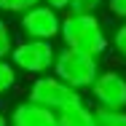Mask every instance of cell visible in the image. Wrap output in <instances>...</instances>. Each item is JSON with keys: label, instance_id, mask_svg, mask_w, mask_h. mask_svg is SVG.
<instances>
[{"label": "cell", "instance_id": "cell-11", "mask_svg": "<svg viewBox=\"0 0 126 126\" xmlns=\"http://www.w3.org/2000/svg\"><path fill=\"white\" fill-rule=\"evenodd\" d=\"M14 38H11V27H8V22L0 16V56L3 59H8L11 56V51H14Z\"/></svg>", "mask_w": 126, "mask_h": 126}, {"label": "cell", "instance_id": "cell-6", "mask_svg": "<svg viewBox=\"0 0 126 126\" xmlns=\"http://www.w3.org/2000/svg\"><path fill=\"white\" fill-rule=\"evenodd\" d=\"M97 107L107 110H126V75L118 70H102L89 89Z\"/></svg>", "mask_w": 126, "mask_h": 126}, {"label": "cell", "instance_id": "cell-14", "mask_svg": "<svg viewBox=\"0 0 126 126\" xmlns=\"http://www.w3.org/2000/svg\"><path fill=\"white\" fill-rule=\"evenodd\" d=\"M105 5H107V11L113 16H118L121 22H126V0H107Z\"/></svg>", "mask_w": 126, "mask_h": 126}, {"label": "cell", "instance_id": "cell-5", "mask_svg": "<svg viewBox=\"0 0 126 126\" xmlns=\"http://www.w3.org/2000/svg\"><path fill=\"white\" fill-rule=\"evenodd\" d=\"M19 27L32 40H54L62 32V14L48 3H38L30 11L19 14Z\"/></svg>", "mask_w": 126, "mask_h": 126}, {"label": "cell", "instance_id": "cell-15", "mask_svg": "<svg viewBox=\"0 0 126 126\" xmlns=\"http://www.w3.org/2000/svg\"><path fill=\"white\" fill-rule=\"evenodd\" d=\"M38 3H43V0H14V3H11V11H14V14H24L32 5H38Z\"/></svg>", "mask_w": 126, "mask_h": 126}, {"label": "cell", "instance_id": "cell-2", "mask_svg": "<svg viewBox=\"0 0 126 126\" xmlns=\"http://www.w3.org/2000/svg\"><path fill=\"white\" fill-rule=\"evenodd\" d=\"M99 73H102L99 70V56H91V54L78 51V48H67V46L56 51L54 75L62 78L67 86H73L78 91H89Z\"/></svg>", "mask_w": 126, "mask_h": 126}, {"label": "cell", "instance_id": "cell-4", "mask_svg": "<svg viewBox=\"0 0 126 126\" xmlns=\"http://www.w3.org/2000/svg\"><path fill=\"white\" fill-rule=\"evenodd\" d=\"M16 70H22L27 75H48L54 73V62H56V48L51 46V40H32L27 38L22 43H16L11 56Z\"/></svg>", "mask_w": 126, "mask_h": 126}, {"label": "cell", "instance_id": "cell-10", "mask_svg": "<svg viewBox=\"0 0 126 126\" xmlns=\"http://www.w3.org/2000/svg\"><path fill=\"white\" fill-rule=\"evenodd\" d=\"M97 126H126V110L97 107Z\"/></svg>", "mask_w": 126, "mask_h": 126}, {"label": "cell", "instance_id": "cell-7", "mask_svg": "<svg viewBox=\"0 0 126 126\" xmlns=\"http://www.w3.org/2000/svg\"><path fill=\"white\" fill-rule=\"evenodd\" d=\"M8 118H11V126H59V113L40 107L30 99L19 102Z\"/></svg>", "mask_w": 126, "mask_h": 126}, {"label": "cell", "instance_id": "cell-16", "mask_svg": "<svg viewBox=\"0 0 126 126\" xmlns=\"http://www.w3.org/2000/svg\"><path fill=\"white\" fill-rule=\"evenodd\" d=\"M43 3H48L51 8H56V11L62 14V11H70V3H73V0H43Z\"/></svg>", "mask_w": 126, "mask_h": 126}, {"label": "cell", "instance_id": "cell-1", "mask_svg": "<svg viewBox=\"0 0 126 126\" xmlns=\"http://www.w3.org/2000/svg\"><path fill=\"white\" fill-rule=\"evenodd\" d=\"M59 38H62V43L67 48L86 51L91 56H102L110 48V38H107L102 22L94 14H86V11H67L62 16Z\"/></svg>", "mask_w": 126, "mask_h": 126}, {"label": "cell", "instance_id": "cell-8", "mask_svg": "<svg viewBox=\"0 0 126 126\" xmlns=\"http://www.w3.org/2000/svg\"><path fill=\"white\" fill-rule=\"evenodd\" d=\"M59 126H97V110L80 99L78 105L59 113Z\"/></svg>", "mask_w": 126, "mask_h": 126}, {"label": "cell", "instance_id": "cell-13", "mask_svg": "<svg viewBox=\"0 0 126 126\" xmlns=\"http://www.w3.org/2000/svg\"><path fill=\"white\" fill-rule=\"evenodd\" d=\"M102 3H107V0H73V3H70V11H86V14H94Z\"/></svg>", "mask_w": 126, "mask_h": 126}, {"label": "cell", "instance_id": "cell-18", "mask_svg": "<svg viewBox=\"0 0 126 126\" xmlns=\"http://www.w3.org/2000/svg\"><path fill=\"white\" fill-rule=\"evenodd\" d=\"M11 3L14 0H0V11H11Z\"/></svg>", "mask_w": 126, "mask_h": 126}, {"label": "cell", "instance_id": "cell-9", "mask_svg": "<svg viewBox=\"0 0 126 126\" xmlns=\"http://www.w3.org/2000/svg\"><path fill=\"white\" fill-rule=\"evenodd\" d=\"M14 86H16V67H14L11 59H3L0 56V97L8 94Z\"/></svg>", "mask_w": 126, "mask_h": 126}, {"label": "cell", "instance_id": "cell-12", "mask_svg": "<svg viewBox=\"0 0 126 126\" xmlns=\"http://www.w3.org/2000/svg\"><path fill=\"white\" fill-rule=\"evenodd\" d=\"M110 46H113V51L121 56V59H126V22L115 32H113V38H110Z\"/></svg>", "mask_w": 126, "mask_h": 126}, {"label": "cell", "instance_id": "cell-3", "mask_svg": "<svg viewBox=\"0 0 126 126\" xmlns=\"http://www.w3.org/2000/svg\"><path fill=\"white\" fill-rule=\"evenodd\" d=\"M27 99L35 102V105H40V107H48V110H54V113H62V110L78 105L83 97H80L78 89L67 86L62 78H56V75L48 73V75H38L32 83H30Z\"/></svg>", "mask_w": 126, "mask_h": 126}, {"label": "cell", "instance_id": "cell-17", "mask_svg": "<svg viewBox=\"0 0 126 126\" xmlns=\"http://www.w3.org/2000/svg\"><path fill=\"white\" fill-rule=\"evenodd\" d=\"M0 126H11V118H8L3 110H0Z\"/></svg>", "mask_w": 126, "mask_h": 126}]
</instances>
